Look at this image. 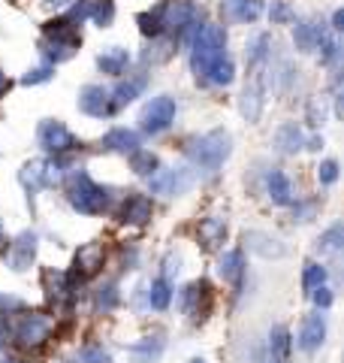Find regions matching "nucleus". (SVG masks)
I'll return each instance as SVG.
<instances>
[{
	"label": "nucleus",
	"instance_id": "nucleus-17",
	"mask_svg": "<svg viewBox=\"0 0 344 363\" xmlns=\"http://www.w3.org/2000/svg\"><path fill=\"white\" fill-rule=\"evenodd\" d=\"M224 236H227V221L224 218H209V221H203L200 224V242L205 248H218L220 242H224Z\"/></svg>",
	"mask_w": 344,
	"mask_h": 363
},
{
	"label": "nucleus",
	"instance_id": "nucleus-41",
	"mask_svg": "<svg viewBox=\"0 0 344 363\" xmlns=\"http://www.w3.org/2000/svg\"><path fill=\"white\" fill-rule=\"evenodd\" d=\"M0 245H3V239H0Z\"/></svg>",
	"mask_w": 344,
	"mask_h": 363
},
{
	"label": "nucleus",
	"instance_id": "nucleus-9",
	"mask_svg": "<svg viewBox=\"0 0 344 363\" xmlns=\"http://www.w3.org/2000/svg\"><path fill=\"white\" fill-rule=\"evenodd\" d=\"M323 336H326V318H323V312H314L302 321V330H299L296 342H299L302 351H314V348L323 345Z\"/></svg>",
	"mask_w": 344,
	"mask_h": 363
},
{
	"label": "nucleus",
	"instance_id": "nucleus-5",
	"mask_svg": "<svg viewBox=\"0 0 344 363\" xmlns=\"http://www.w3.org/2000/svg\"><path fill=\"white\" fill-rule=\"evenodd\" d=\"M36 140H40V146L45 151H55V155H64V151H70L76 146V136L60 121H43L40 131H36Z\"/></svg>",
	"mask_w": 344,
	"mask_h": 363
},
{
	"label": "nucleus",
	"instance_id": "nucleus-6",
	"mask_svg": "<svg viewBox=\"0 0 344 363\" xmlns=\"http://www.w3.org/2000/svg\"><path fill=\"white\" fill-rule=\"evenodd\" d=\"M51 330V321L45 315H21L15 324V339H21L25 345H40Z\"/></svg>",
	"mask_w": 344,
	"mask_h": 363
},
{
	"label": "nucleus",
	"instance_id": "nucleus-33",
	"mask_svg": "<svg viewBox=\"0 0 344 363\" xmlns=\"http://www.w3.org/2000/svg\"><path fill=\"white\" fill-rule=\"evenodd\" d=\"M45 79H51V67L49 64H43V67H36V70H30L25 79V85H40V82H45Z\"/></svg>",
	"mask_w": 344,
	"mask_h": 363
},
{
	"label": "nucleus",
	"instance_id": "nucleus-27",
	"mask_svg": "<svg viewBox=\"0 0 344 363\" xmlns=\"http://www.w3.org/2000/svg\"><path fill=\"white\" fill-rule=\"evenodd\" d=\"M209 82H215V85H229V82H233V60H229V58H220L218 64L211 67Z\"/></svg>",
	"mask_w": 344,
	"mask_h": 363
},
{
	"label": "nucleus",
	"instance_id": "nucleus-1",
	"mask_svg": "<svg viewBox=\"0 0 344 363\" xmlns=\"http://www.w3.org/2000/svg\"><path fill=\"white\" fill-rule=\"evenodd\" d=\"M224 45H227V36H224V30H220L218 25L200 28V34H196V40H194V58H190L194 73L200 76V79H209L211 67H215L220 58H227Z\"/></svg>",
	"mask_w": 344,
	"mask_h": 363
},
{
	"label": "nucleus",
	"instance_id": "nucleus-30",
	"mask_svg": "<svg viewBox=\"0 0 344 363\" xmlns=\"http://www.w3.org/2000/svg\"><path fill=\"white\" fill-rule=\"evenodd\" d=\"M323 252H335V248L341 245V224H335V227H330V230L320 236V242H317Z\"/></svg>",
	"mask_w": 344,
	"mask_h": 363
},
{
	"label": "nucleus",
	"instance_id": "nucleus-24",
	"mask_svg": "<svg viewBox=\"0 0 344 363\" xmlns=\"http://www.w3.org/2000/svg\"><path fill=\"white\" fill-rule=\"evenodd\" d=\"M163 15H166V3H160L154 12H145V15H139V21H142V34H145V36H154V34H160V28L166 25V21H163Z\"/></svg>",
	"mask_w": 344,
	"mask_h": 363
},
{
	"label": "nucleus",
	"instance_id": "nucleus-13",
	"mask_svg": "<svg viewBox=\"0 0 344 363\" xmlns=\"http://www.w3.org/2000/svg\"><path fill=\"white\" fill-rule=\"evenodd\" d=\"M227 15L236 21H257L260 12H263V3L260 0H224Z\"/></svg>",
	"mask_w": 344,
	"mask_h": 363
},
{
	"label": "nucleus",
	"instance_id": "nucleus-26",
	"mask_svg": "<svg viewBox=\"0 0 344 363\" xmlns=\"http://www.w3.org/2000/svg\"><path fill=\"white\" fill-rule=\"evenodd\" d=\"M148 300H151V306H154V309H166V306H170V300H172L170 282H166V278H157V282L151 285Z\"/></svg>",
	"mask_w": 344,
	"mask_h": 363
},
{
	"label": "nucleus",
	"instance_id": "nucleus-4",
	"mask_svg": "<svg viewBox=\"0 0 344 363\" xmlns=\"http://www.w3.org/2000/svg\"><path fill=\"white\" fill-rule=\"evenodd\" d=\"M175 118V100L172 97H154L148 106L142 109V131L148 133H160L172 124Z\"/></svg>",
	"mask_w": 344,
	"mask_h": 363
},
{
	"label": "nucleus",
	"instance_id": "nucleus-12",
	"mask_svg": "<svg viewBox=\"0 0 344 363\" xmlns=\"http://www.w3.org/2000/svg\"><path fill=\"white\" fill-rule=\"evenodd\" d=\"M151 218V200L145 194H133L127 197L124 209H121V221L127 224H145Z\"/></svg>",
	"mask_w": 344,
	"mask_h": 363
},
{
	"label": "nucleus",
	"instance_id": "nucleus-37",
	"mask_svg": "<svg viewBox=\"0 0 344 363\" xmlns=\"http://www.w3.org/2000/svg\"><path fill=\"white\" fill-rule=\"evenodd\" d=\"M269 15H272L275 21H290V19H293V12H290V6H287V3H281V0H278V3H272Z\"/></svg>",
	"mask_w": 344,
	"mask_h": 363
},
{
	"label": "nucleus",
	"instance_id": "nucleus-15",
	"mask_svg": "<svg viewBox=\"0 0 344 363\" xmlns=\"http://www.w3.org/2000/svg\"><path fill=\"white\" fill-rule=\"evenodd\" d=\"M266 188H269L272 200L281 203V206H287V203L293 200V188H290V179L281 170H272L269 173V179H266Z\"/></svg>",
	"mask_w": 344,
	"mask_h": 363
},
{
	"label": "nucleus",
	"instance_id": "nucleus-7",
	"mask_svg": "<svg viewBox=\"0 0 344 363\" xmlns=\"http://www.w3.org/2000/svg\"><path fill=\"white\" fill-rule=\"evenodd\" d=\"M190 182H194V176L187 170H163L151 179V191L163 197H179L190 188Z\"/></svg>",
	"mask_w": 344,
	"mask_h": 363
},
{
	"label": "nucleus",
	"instance_id": "nucleus-32",
	"mask_svg": "<svg viewBox=\"0 0 344 363\" xmlns=\"http://www.w3.org/2000/svg\"><path fill=\"white\" fill-rule=\"evenodd\" d=\"M76 363H112V360H109V354H106L103 348H85Z\"/></svg>",
	"mask_w": 344,
	"mask_h": 363
},
{
	"label": "nucleus",
	"instance_id": "nucleus-16",
	"mask_svg": "<svg viewBox=\"0 0 344 363\" xmlns=\"http://www.w3.org/2000/svg\"><path fill=\"white\" fill-rule=\"evenodd\" d=\"M97 64H100V70L103 73H124L127 70V64H130V55H127V49H121V45H112V49H106L100 58H97Z\"/></svg>",
	"mask_w": 344,
	"mask_h": 363
},
{
	"label": "nucleus",
	"instance_id": "nucleus-40",
	"mask_svg": "<svg viewBox=\"0 0 344 363\" xmlns=\"http://www.w3.org/2000/svg\"><path fill=\"white\" fill-rule=\"evenodd\" d=\"M190 363H205V360H200V358H196V360H190Z\"/></svg>",
	"mask_w": 344,
	"mask_h": 363
},
{
	"label": "nucleus",
	"instance_id": "nucleus-14",
	"mask_svg": "<svg viewBox=\"0 0 344 363\" xmlns=\"http://www.w3.org/2000/svg\"><path fill=\"white\" fill-rule=\"evenodd\" d=\"M130 354L136 363H157V358L163 354V336H148L142 342L130 345Z\"/></svg>",
	"mask_w": 344,
	"mask_h": 363
},
{
	"label": "nucleus",
	"instance_id": "nucleus-34",
	"mask_svg": "<svg viewBox=\"0 0 344 363\" xmlns=\"http://www.w3.org/2000/svg\"><path fill=\"white\" fill-rule=\"evenodd\" d=\"M94 15L97 21H100V25H109L112 21V15H115V6H112V0H106V3H100V6H94Z\"/></svg>",
	"mask_w": 344,
	"mask_h": 363
},
{
	"label": "nucleus",
	"instance_id": "nucleus-36",
	"mask_svg": "<svg viewBox=\"0 0 344 363\" xmlns=\"http://www.w3.org/2000/svg\"><path fill=\"white\" fill-rule=\"evenodd\" d=\"M91 12H94V0H82V6H76L70 12V21H85Z\"/></svg>",
	"mask_w": 344,
	"mask_h": 363
},
{
	"label": "nucleus",
	"instance_id": "nucleus-31",
	"mask_svg": "<svg viewBox=\"0 0 344 363\" xmlns=\"http://www.w3.org/2000/svg\"><path fill=\"white\" fill-rule=\"evenodd\" d=\"M317 179H320V185H332V182L339 179V164L323 161V164H320V170H317Z\"/></svg>",
	"mask_w": 344,
	"mask_h": 363
},
{
	"label": "nucleus",
	"instance_id": "nucleus-35",
	"mask_svg": "<svg viewBox=\"0 0 344 363\" xmlns=\"http://www.w3.org/2000/svg\"><path fill=\"white\" fill-rule=\"evenodd\" d=\"M311 294H314V302H317L320 309H330V306H332V291H330V287H326V285L314 287V291H311Z\"/></svg>",
	"mask_w": 344,
	"mask_h": 363
},
{
	"label": "nucleus",
	"instance_id": "nucleus-3",
	"mask_svg": "<svg viewBox=\"0 0 344 363\" xmlns=\"http://www.w3.org/2000/svg\"><path fill=\"white\" fill-rule=\"evenodd\" d=\"M106 200H109L106 188H100L97 182H91L85 173H79V176L73 179L70 203H73V209L82 212V215H97V212H103L106 209Z\"/></svg>",
	"mask_w": 344,
	"mask_h": 363
},
{
	"label": "nucleus",
	"instance_id": "nucleus-2",
	"mask_svg": "<svg viewBox=\"0 0 344 363\" xmlns=\"http://www.w3.org/2000/svg\"><path fill=\"white\" fill-rule=\"evenodd\" d=\"M187 157L200 170H218L220 164L229 157V133L227 131H209L196 140L187 142Z\"/></svg>",
	"mask_w": 344,
	"mask_h": 363
},
{
	"label": "nucleus",
	"instance_id": "nucleus-25",
	"mask_svg": "<svg viewBox=\"0 0 344 363\" xmlns=\"http://www.w3.org/2000/svg\"><path fill=\"white\" fill-rule=\"evenodd\" d=\"M130 166H133L136 173H139V176H151V173H154V166H157V157L151 155V151H133V155H130Z\"/></svg>",
	"mask_w": 344,
	"mask_h": 363
},
{
	"label": "nucleus",
	"instance_id": "nucleus-19",
	"mask_svg": "<svg viewBox=\"0 0 344 363\" xmlns=\"http://www.w3.org/2000/svg\"><path fill=\"white\" fill-rule=\"evenodd\" d=\"M145 91V76H130L127 82H121L118 88L112 91L115 100H112V109H118V106H124L130 100H136V94H142Z\"/></svg>",
	"mask_w": 344,
	"mask_h": 363
},
{
	"label": "nucleus",
	"instance_id": "nucleus-21",
	"mask_svg": "<svg viewBox=\"0 0 344 363\" xmlns=\"http://www.w3.org/2000/svg\"><path fill=\"white\" fill-rule=\"evenodd\" d=\"M244 242H248V248L251 252H257V254H263V257H278V254H284V245H275L278 239H272V236H266V233H248L244 236Z\"/></svg>",
	"mask_w": 344,
	"mask_h": 363
},
{
	"label": "nucleus",
	"instance_id": "nucleus-10",
	"mask_svg": "<svg viewBox=\"0 0 344 363\" xmlns=\"http://www.w3.org/2000/svg\"><path fill=\"white\" fill-rule=\"evenodd\" d=\"M34 254H36V236L34 233H21L19 239L12 242V252H10V267L12 270H27L30 267V261H34Z\"/></svg>",
	"mask_w": 344,
	"mask_h": 363
},
{
	"label": "nucleus",
	"instance_id": "nucleus-39",
	"mask_svg": "<svg viewBox=\"0 0 344 363\" xmlns=\"http://www.w3.org/2000/svg\"><path fill=\"white\" fill-rule=\"evenodd\" d=\"M3 88H6V76L0 73V91H3Z\"/></svg>",
	"mask_w": 344,
	"mask_h": 363
},
{
	"label": "nucleus",
	"instance_id": "nucleus-22",
	"mask_svg": "<svg viewBox=\"0 0 344 363\" xmlns=\"http://www.w3.org/2000/svg\"><path fill=\"white\" fill-rule=\"evenodd\" d=\"M100 263H103V248L97 245V242H91V245H85L79 254H76V270H82L85 276L94 272Z\"/></svg>",
	"mask_w": 344,
	"mask_h": 363
},
{
	"label": "nucleus",
	"instance_id": "nucleus-8",
	"mask_svg": "<svg viewBox=\"0 0 344 363\" xmlns=\"http://www.w3.org/2000/svg\"><path fill=\"white\" fill-rule=\"evenodd\" d=\"M79 109L85 116L103 118L112 112V100H109V91H103L100 85H85L79 91Z\"/></svg>",
	"mask_w": 344,
	"mask_h": 363
},
{
	"label": "nucleus",
	"instance_id": "nucleus-23",
	"mask_svg": "<svg viewBox=\"0 0 344 363\" xmlns=\"http://www.w3.org/2000/svg\"><path fill=\"white\" fill-rule=\"evenodd\" d=\"M218 272L227 278V282H239L242 272H244V267H242V252H239V248H236V252H227L224 257H220Z\"/></svg>",
	"mask_w": 344,
	"mask_h": 363
},
{
	"label": "nucleus",
	"instance_id": "nucleus-38",
	"mask_svg": "<svg viewBox=\"0 0 344 363\" xmlns=\"http://www.w3.org/2000/svg\"><path fill=\"white\" fill-rule=\"evenodd\" d=\"M0 363H21L19 358H12V354H6L3 348H0Z\"/></svg>",
	"mask_w": 344,
	"mask_h": 363
},
{
	"label": "nucleus",
	"instance_id": "nucleus-28",
	"mask_svg": "<svg viewBox=\"0 0 344 363\" xmlns=\"http://www.w3.org/2000/svg\"><path fill=\"white\" fill-rule=\"evenodd\" d=\"M326 282V270L320 267V263H308V267H305V276H302V285H305V291H314V287H320Z\"/></svg>",
	"mask_w": 344,
	"mask_h": 363
},
{
	"label": "nucleus",
	"instance_id": "nucleus-20",
	"mask_svg": "<svg viewBox=\"0 0 344 363\" xmlns=\"http://www.w3.org/2000/svg\"><path fill=\"white\" fill-rule=\"evenodd\" d=\"M302 142H305V136L296 124H284L278 133H275V146L281 151H287V155H293L296 148H302Z\"/></svg>",
	"mask_w": 344,
	"mask_h": 363
},
{
	"label": "nucleus",
	"instance_id": "nucleus-18",
	"mask_svg": "<svg viewBox=\"0 0 344 363\" xmlns=\"http://www.w3.org/2000/svg\"><path fill=\"white\" fill-rule=\"evenodd\" d=\"M293 40L302 52H314L320 45V40H323V30H320L317 25H311V21H299L296 30H293Z\"/></svg>",
	"mask_w": 344,
	"mask_h": 363
},
{
	"label": "nucleus",
	"instance_id": "nucleus-29",
	"mask_svg": "<svg viewBox=\"0 0 344 363\" xmlns=\"http://www.w3.org/2000/svg\"><path fill=\"white\" fill-rule=\"evenodd\" d=\"M115 302H118V291H115V285H103L100 291H97V309H103V312H109L115 309Z\"/></svg>",
	"mask_w": 344,
	"mask_h": 363
},
{
	"label": "nucleus",
	"instance_id": "nucleus-11",
	"mask_svg": "<svg viewBox=\"0 0 344 363\" xmlns=\"http://www.w3.org/2000/svg\"><path fill=\"white\" fill-rule=\"evenodd\" d=\"M103 146L109 151H124V155H133L139 151V133L136 131H127V127H115L103 136Z\"/></svg>",
	"mask_w": 344,
	"mask_h": 363
}]
</instances>
